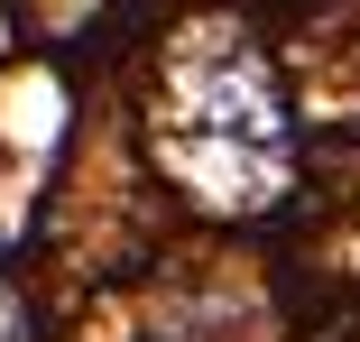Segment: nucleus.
I'll use <instances>...</instances> for the list:
<instances>
[{"label": "nucleus", "instance_id": "nucleus-1", "mask_svg": "<svg viewBox=\"0 0 360 342\" xmlns=\"http://www.w3.org/2000/svg\"><path fill=\"white\" fill-rule=\"evenodd\" d=\"M194 139H222V148H277V139H286L277 84L259 75V65H222V75L194 93Z\"/></svg>", "mask_w": 360, "mask_h": 342}]
</instances>
